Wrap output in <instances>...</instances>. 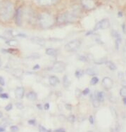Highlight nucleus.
<instances>
[{
  "label": "nucleus",
  "instance_id": "obj_1",
  "mask_svg": "<svg viewBox=\"0 0 126 132\" xmlns=\"http://www.w3.org/2000/svg\"><path fill=\"white\" fill-rule=\"evenodd\" d=\"M15 13L14 6L11 2H5L0 8V19L2 21H9Z\"/></svg>",
  "mask_w": 126,
  "mask_h": 132
},
{
  "label": "nucleus",
  "instance_id": "obj_2",
  "mask_svg": "<svg viewBox=\"0 0 126 132\" xmlns=\"http://www.w3.org/2000/svg\"><path fill=\"white\" fill-rule=\"evenodd\" d=\"M79 15V11L78 9H73V10L68 11L65 13H63L58 16V20L60 23H68V22H73L77 20Z\"/></svg>",
  "mask_w": 126,
  "mask_h": 132
},
{
  "label": "nucleus",
  "instance_id": "obj_3",
  "mask_svg": "<svg viewBox=\"0 0 126 132\" xmlns=\"http://www.w3.org/2000/svg\"><path fill=\"white\" fill-rule=\"evenodd\" d=\"M38 23L41 28H48L52 26L54 23V20L52 15L47 13H43L38 17Z\"/></svg>",
  "mask_w": 126,
  "mask_h": 132
},
{
  "label": "nucleus",
  "instance_id": "obj_4",
  "mask_svg": "<svg viewBox=\"0 0 126 132\" xmlns=\"http://www.w3.org/2000/svg\"><path fill=\"white\" fill-rule=\"evenodd\" d=\"M81 40L76 39H73V40L69 42L68 44H66L65 45V49L66 51L68 52H73V51H76L78 48H80L81 46Z\"/></svg>",
  "mask_w": 126,
  "mask_h": 132
},
{
  "label": "nucleus",
  "instance_id": "obj_5",
  "mask_svg": "<svg viewBox=\"0 0 126 132\" xmlns=\"http://www.w3.org/2000/svg\"><path fill=\"white\" fill-rule=\"evenodd\" d=\"M66 67V65L65 63H63L62 61H57L54 63L51 70H52V71L56 72V73H61L65 71Z\"/></svg>",
  "mask_w": 126,
  "mask_h": 132
},
{
  "label": "nucleus",
  "instance_id": "obj_6",
  "mask_svg": "<svg viewBox=\"0 0 126 132\" xmlns=\"http://www.w3.org/2000/svg\"><path fill=\"white\" fill-rule=\"evenodd\" d=\"M111 26L110 21L107 18H104L103 20H100L99 22L97 23L94 27V30H106L108 29Z\"/></svg>",
  "mask_w": 126,
  "mask_h": 132
},
{
  "label": "nucleus",
  "instance_id": "obj_7",
  "mask_svg": "<svg viewBox=\"0 0 126 132\" xmlns=\"http://www.w3.org/2000/svg\"><path fill=\"white\" fill-rule=\"evenodd\" d=\"M22 18H23V11L21 8H18L15 13L16 24L18 26H21L22 25Z\"/></svg>",
  "mask_w": 126,
  "mask_h": 132
},
{
  "label": "nucleus",
  "instance_id": "obj_8",
  "mask_svg": "<svg viewBox=\"0 0 126 132\" xmlns=\"http://www.w3.org/2000/svg\"><path fill=\"white\" fill-rule=\"evenodd\" d=\"M102 84L104 86V88H106V89L108 90V89H111L113 88V86H114V81H113V80L110 77H105L102 79Z\"/></svg>",
  "mask_w": 126,
  "mask_h": 132
},
{
  "label": "nucleus",
  "instance_id": "obj_9",
  "mask_svg": "<svg viewBox=\"0 0 126 132\" xmlns=\"http://www.w3.org/2000/svg\"><path fill=\"white\" fill-rule=\"evenodd\" d=\"M25 89L23 86H18L15 90V96L18 99H22L24 96Z\"/></svg>",
  "mask_w": 126,
  "mask_h": 132
},
{
  "label": "nucleus",
  "instance_id": "obj_10",
  "mask_svg": "<svg viewBox=\"0 0 126 132\" xmlns=\"http://www.w3.org/2000/svg\"><path fill=\"white\" fill-rule=\"evenodd\" d=\"M58 0H36V2L41 6H50L57 2Z\"/></svg>",
  "mask_w": 126,
  "mask_h": 132
},
{
  "label": "nucleus",
  "instance_id": "obj_11",
  "mask_svg": "<svg viewBox=\"0 0 126 132\" xmlns=\"http://www.w3.org/2000/svg\"><path fill=\"white\" fill-rule=\"evenodd\" d=\"M82 4L85 8L87 9H91L94 7V2L93 0H82Z\"/></svg>",
  "mask_w": 126,
  "mask_h": 132
},
{
  "label": "nucleus",
  "instance_id": "obj_12",
  "mask_svg": "<svg viewBox=\"0 0 126 132\" xmlns=\"http://www.w3.org/2000/svg\"><path fill=\"white\" fill-rule=\"evenodd\" d=\"M31 41L34 44H38L40 46H44L45 44V40L42 38H40V37H33L31 39Z\"/></svg>",
  "mask_w": 126,
  "mask_h": 132
},
{
  "label": "nucleus",
  "instance_id": "obj_13",
  "mask_svg": "<svg viewBox=\"0 0 126 132\" xmlns=\"http://www.w3.org/2000/svg\"><path fill=\"white\" fill-rule=\"evenodd\" d=\"M49 82L51 86H56V84H58L59 79H58L57 77L54 76V75H51V76L49 77Z\"/></svg>",
  "mask_w": 126,
  "mask_h": 132
},
{
  "label": "nucleus",
  "instance_id": "obj_14",
  "mask_svg": "<svg viewBox=\"0 0 126 132\" xmlns=\"http://www.w3.org/2000/svg\"><path fill=\"white\" fill-rule=\"evenodd\" d=\"M26 97H27V98L29 101H35L38 98V95H37V94L35 92H30L27 94Z\"/></svg>",
  "mask_w": 126,
  "mask_h": 132
},
{
  "label": "nucleus",
  "instance_id": "obj_15",
  "mask_svg": "<svg viewBox=\"0 0 126 132\" xmlns=\"http://www.w3.org/2000/svg\"><path fill=\"white\" fill-rule=\"evenodd\" d=\"M45 53L48 55V56H56L57 55V51L55 48H47L46 49Z\"/></svg>",
  "mask_w": 126,
  "mask_h": 132
},
{
  "label": "nucleus",
  "instance_id": "obj_16",
  "mask_svg": "<svg viewBox=\"0 0 126 132\" xmlns=\"http://www.w3.org/2000/svg\"><path fill=\"white\" fill-rule=\"evenodd\" d=\"M63 85L65 88H68L71 85V81L67 75H64L63 78Z\"/></svg>",
  "mask_w": 126,
  "mask_h": 132
},
{
  "label": "nucleus",
  "instance_id": "obj_17",
  "mask_svg": "<svg viewBox=\"0 0 126 132\" xmlns=\"http://www.w3.org/2000/svg\"><path fill=\"white\" fill-rule=\"evenodd\" d=\"M90 98H92V101L93 106L94 107V108H99V105H100V102L99 101L98 99L97 98L96 96L92 95V96H91Z\"/></svg>",
  "mask_w": 126,
  "mask_h": 132
},
{
  "label": "nucleus",
  "instance_id": "obj_18",
  "mask_svg": "<svg viewBox=\"0 0 126 132\" xmlns=\"http://www.w3.org/2000/svg\"><path fill=\"white\" fill-rule=\"evenodd\" d=\"M85 73L87 75H90V76H95L97 73V71L94 68H87V70H85Z\"/></svg>",
  "mask_w": 126,
  "mask_h": 132
},
{
  "label": "nucleus",
  "instance_id": "obj_19",
  "mask_svg": "<svg viewBox=\"0 0 126 132\" xmlns=\"http://www.w3.org/2000/svg\"><path fill=\"white\" fill-rule=\"evenodd\" d=\"M105 64H106V67H108V68L110 69L111 70H116V68H117V67H116V65H115V63H114L111 62V61H106Z\"/></svg>",
  "mask_w": 126,
  "mask_h": 132
},
{
  "label": "nucleus",
  "instance_id": "obj_20",
  "mask_svg": "<svg viewBox=\"0 0 126 132\" xmlns=\"http://www.w3.org/2000/svg\"><path fill=\"white\" fill-rule=\"evenodd\" d=\"M6 44L11 46H18V42L16 39H9V40L6 41Z\"/></svg>",
  "mask_w": 126,
  "mask_h": 132
},
{
  "label": "nucleus",
  "instance_id": "obj_21",
  "mask_svg": "<svg viewBox=\"0 0 126 132\" xmlns=\"http://www.w3.org/2000/svg\"><path fill=\"white\" fill-rule=\"evenodd\" d=\"M96 97L99 102H103V101H104V93L102 92H97V94H96Z\"/></svg>",
  "mask_w": 126,
  "mask_h": 132
},
{
  "label": "nucleus",
  "instance_id": "obj_22",
  "mask_svg": "<svg viewBox=\"0 0 126 132\" xmlns=\"http://www.w3.org/2000/svg\"><path fill=\"white\" fill-rule=\"evenodd\" d=\"M84 75V71L83 70H77L75 73V75L77 78H80Z\"/></svg>",
  "mask_w": 126,
  "mask_h": 132
},
{
  "label": "nucleus",
  "instance_id": "obj_23",
  "mask_svg": "<svg viewBox=\"0 0 126 132\" xmlns=\"http://www.w3.org/2000/svg\"><path fill=\"white\" fill-rule=\"evenodd\" d=\"M99 82V78L97 77H93L90 80V84L91 85H95Z\"/></svg>",
  "mask_w": 126,
  "mask_h": 132
},
{
  "label": "nucleus",
  "instance_id": "obj_24",
  "mask_svg": "<svg viewBox=\"0 0 126 132\" xmlns=\"http://www.w3.org/2000/svg\"><path fill=\"white\" fill-rule=\"evenodd\" d=\"M111 35L113 36L114 37H115L116 39H118V38H121V35L119 34L117 31L116 30H113L111 31Z\"/></svg>",
  "mask_w": 126,
  "mask_h": 132
},
{
  "label": "nucleus",
  "instance_id": "obj_25",
  "mask_svg": "<svg viewBox=\"0 0 126 132\" xmlns=\"http://www.w3.org/2000/svg\"><path fill=\"white\" fill-rule=\"evenodd\" d=\"M120 95H121L122 97H123V98L126 97V86H123V87L120 90Z\"/></svg>",
  "mask_w": 126,
  "mask_h": 132
},
{
  "label": "nucleus",
  "instance_id": "obj_26",
  "mask_svg": "<svg viewBox=\"0 0 126 132\" xmlns=\"http://www.w3.org/2000/svg\"><path fill=\"white\" fill-rule=\"evenodd\" d=\"M68 122H70L71 123H74L76 122V116L74 114H71L70 116H68Z\"/></svg>",
  "mask_w": 126,
  "mask_h": 132
},
{
  "label": "nucleus",
  "instance_id": "obj_27",
  "mask_svg": "<svg viewBox=\"0 0 126 132\" xmlns=\"http://www.w3.org/2000/svg\"><path fill=\"white\" fill-rule=\"evenodd\" d=\"M106 61V60H104V59H97V61H94V63L97 64V65H101L102 63H105Z\"/></svg>",
  "mask_w": 126,
  "mask_h": 132
},
{
  "label": "nucleus",
  "instance_id": "obj_28",
  "mask_svg": "<svg viewBox=\"0 0 126 132\" xmlns=\"http://www.w3.org/2000/svg\"><path fill=\"white\" fill-rule=\"evenodd\" d=\"M22 74H23V70H20V69H17V70H16L15 72H14V75H16V77H20L22 75Z\"/></svg>",
  "mask_w": 126,
  "mask_h": 132
},
{
  "label": "nucleus",
  "instance_id": "obj_29",
  "mask_svg": "<svg viewBox=\"0 0 126 132\" xmlns=\"http://www.w3.org/2000/svg\"><path fill=\"white\" fill-rule=\"evenodd\" d=\"M39 131L40 132H49V131L46 129L45 127H44L42 125H40L39 127Z\"/></svg>",
  "mask_w": 126,
  "mask_h": 132
},
{
  "label": "nucleus",
  "instance_id": "obj_30",
  "mask_svg": "<svg viewBox=\"0 0 126 132\" xmlns=\"http://www.w3.org/2000/svg\"><path fill=\"white\" fill-rule=\"evenodd\" d=\"M0 98L3 99H7L9 98V95L6 93H2L0 94Z\"/></svg>",
  "mask_w": 126,
  "mask_h": 132
},
{
  "label": "nucleus",
  "instance_id": "obj_31",
  "mask_svg": "<svg viewBox=\"0 0 126 132\" xmlns=\"http://www.w3.org/2000/svg\"><path fill=\"white\" fill-rule=\"evenodd\" d=\"M78 59H79V61H83V62H87V58L85 56H80L78 58Z\"/></svg>",
  "mask_w": 126,
  "mask_h": 132
},
{
  "label": "nucleus",
  "instance_id": "obj_32",
  "mask_svg": "<svg viewBox=\"0 0 126 132\" xmlns=\"http://www.w3.org/2000/svg\"><path fill=\"white\" fill-rule=\"evenodd\" d=\"M16 108L19 110H22L23 108H24L23 105L21 103H16Z\"/></svg>",
  "mask_w": 126,
  "mask_h": 132
},
{
  "label": "nucleus",
  "instance_id": "obj_33",
  "mask_svg": "<svg viewBox=\"0 0 126 132\" xmlns=\"http://www.w3.org/2000/svg\"><path fill=\"white\" fill-rule=\"evenodd\" d=\"M10 129L11 130V131L13 132H17L18 131V127H17V126H15V125L11 126Z\"/></svg>",
  "mask_w": 126,
  "mask_h": 132
},
{
  "label": "nucleus",
  "instance_id": "obj_34",
  "mask_svg": "<svg viewBox=\"0 0 126 132\" xmlns=\"http://www.w3.org/2000/svg\"><path fill=\"white\" fill-rule=\"evenodd\" d=\"M13 108V105L11 103H9V104H8L5 107V110L6 111H10Z\"/></svg>",
  "mask_w": 126,
  "mask_h": 132
},
{
  "label": "nucleus",
  "instance_id": "obj_35",
  "mask_svg": "<svg viewBox=\"0 0 126 132\" xmlns=\"http://www.w3.org/2000/svg\"><path fill=\"white\" fill-rule=\"evenodd\" d=\"M0 85H1V86H4V85H5L4 79L2 76H0Z\"/></svg>",
  "mask_w": 126,
  "mask_h": 132
},
{
  "label": "nucleus",
  "instance_id": "obj_36",
  "mask_svg": "<svg viewBox=\"0 0 126 132\" xmlns=\"http://www.w3.org/2000/svg\"><path fill=\"white\" fill-rule=\"evenodd\" d=\"M28 124L30 125H35L36 124L35 119H30L28 120Z\"/></svg>",
  "mask_w": 126,
  "mask_h": 132
},
{
  "label": "nucleus",
  "instance_id": "obj_37",
  "mask_svg": "<svg viewBox=\"0 0 126 132\" xmlns=\"http://www.w3.org/2000/svg\"><path fill=\"white\" fill-rule=\"evenodd\" d=\"M88 94H90V89L88 88H86L83 92V95H87Z\"/></svg>",
  "mask_w": 126,
  "mask_h": 132
},
{
  "label": "nucleus",
  "instance_id": "obj_38",
  "mask_svg": "<svg viewBox=\"0 0 126 132\" xmlns=\"http://www.w3.org/2000/svg\"><path fill=\"white\" fill-rule=\"evenodd\" d=\"M89 121L90 122L91 125H93L94 124V117L92 115H90V117H89Z\"/></svg>",
  "mask_w": 126,
  "mask_h": 132
},
{
  "label": "nucleus",
  "instance_id": "obj_39",
  "mask_svg": "<svg viewBox=\"0 0 126 132\" xmlns=\"http://www.w3.org/2000/svg\"><path fill=\"white\" fill-rule=\"evenodd\" d=\"M54 132H66L65 129H63V128H59V129H57L54 131Z\"/></svg>",
  "mask_w": 126,
  "mask_h": 132
},
{
  "label": "nucleus",
  "instance_id": "obj_40",
  "mask_svg": "<svg viewBox=\"0 0 126 132\" xmlns=\"http://www.w3.org/2000/svg\"><path fill=\"white\" fill-rule=\"evenodd\" d=\"M44 108H45V110H48L49 109V104L48 103H47L45 104V105H44Z\"/></svg>",
  "mask_w": 126,
  "mask_h": 132
},
{
  "label": "nucleus",
  "instance_id": "obj_41",
  "mask_svg": "<svg viewBox=\"0 0 126 132\" xmlns=\"http://www.w3.org/2000/svg\"><path fill=\"white\" fill-rule=\"evenodd\" d=\"M17 36L20 37H23V38H25V37H26V35H25V34H23V33H19V34L17 35Z\"/></svg>",
  "mask_w": 126,
  "mask_h": 132
},
{
  "label": "nucleus",
  "instance_id": "obj_42",
  "mask_svg": "<svg viewBox=\"0 0 126 132\" xmlns=\"http://www.w3.org/2000/svg\"><path fill=\"white\" fill-rule=\"evenodd\" d=\"M66 109L68 110H71V108H72V107H71V105L70 104H66Z\"/></svg>",
  "mask_w": 126,
  "mask_h": 132
},
{
  "label": "nucleus",
  "instance_id": "obj_43",
  "mask_svg": "<svg viewBox=\"0 0 126 132\" xmlns=\"http://www.w3.org/2000/svg\"><path fill=\"white\" fill-rule=\"evenodd\" d=\"M39 68H40V65L38 64H37V65H35L33 67V70H38Z\"/></svg>",
  "mask_w": 126,
  "mask_h": 132
},
{
  "label": "nucleus",
  "instance_id": "obj_44",
  "mask_svg": "<svg viewBox=\"0 0 126 132\" xmlns=\"http://www.w3.org/2000/svg\"><path fill=\"white\" fill-rule=\"evenodd\" d=\"M5 131V129L4 127H0V132H4Z\"/></svg>",
  "mask_w": 126,
  "mask_h": 132
},
{
  "label": "nucleus",
  "instance_id": "obj_45",
  "mask_svg": "<svg viewBox=\"0 0 126 132\" xmlns=\"http://www.w3.org/2000/svg\"><path fill=\"white\" fill-rule=\"evenodd\" d=\"M124 56H125V57L126 58V46H124Z\"/></svg>",
  "mask_w": 126,
  "mask_h": 132
},
{
  "label": "nucleus",
  "instance_id": "obj_46",
  "mask_svg": "<svg viewBox=\"0 0 126 132\" xmlns=\"http://www.w3.org/2000/svg\"><path fill=\"white\" fill-rule=\"evenodd\" d=\"M38 108H39V109H40V110L42 109V105H41V104H38Z\"/></svg>",
  "mask_w": 126,
  "mask_h": 132
},
{
  "label": "nucleus",
  "instance_id": "obj_47",
  "mask_svg": "<svg viewBox=\"0 0 126 132\" xmlns=\"http://www.w3.org/2000/svg\"><path fill=\"white\" fill-rule=\"evenodd\" d=\"M123 103H124V104L126 105V97L123 98Z\"/></svg>",
  "mask_w": 126,
  "mask_h": 132
},
{
  "label": "nucleus",
  "instance_id": "obj_48",
  "mask_svg": "<svg viewBox=\"0 0 126 132\" xmlns=\"http://www.w3.org/2000/svg\"><path fill=\"white\" fill-rule=\"evenodd\" d=\"M2 59H0V67L2 66Z\"/></svg>",
  "mask_w": 126,
  "mask_h": 132
},
{
  "label": "nucleus",
  "instance_id": "obj_49",
  "mask_svg": "<svg viewBox=\"0 0 126 132\" xmlns=\"http://www.w3.org/2000/svg\"><path fill=\"white\" fill-rule=\"evenodd\" d=\"M3 91V89L2 88V87H0V94H2V92Z\"/></svg>",
  "mask_w": 126,
  "mask_h": 132
},
{
  "label": "nucleus",
  "instance_id": "obj_50",
  "mask_svg": "<svg viewBox=\"0 0 126 132\" xmlns=\"http://www.w3.org/2000/svg\"><path fill=\"white\" fill-rule=\"evenodd\" d=\"M2 116H3L2 112H0V118H1V117H2Z\"/></svg>",
  "mask_w": 126,
  "mask_h": 132
},
{
  "label": "nucleus",
  "instance_id": "obj_51",
  "mask_svg": "<svg viewBox=\"0 0 126 132\" xmlns=\"http://www.w3.org/2000/svg\"><path fill=\"white\" fill-rule=\"evenodd\" d=\"M87 132H93V131H87Z\"/></svg>",
  "mask_w": 126,
  "mask_h": 132
},
{
  "label": "nucleus",
  "instance_id": "obj_52",
  "mask_svg": "<svg viewBox=\"0 0 126 132\" xmlns=\"http://www.w3.org/2000/svg\"><path fill=\"white\" fill-rule=\"evenodd\" d=\"M1 6H2V5H1V4H0V8H1Z\"/></svg>",
  "mask_w": 126,
  "mask_h": 132
},
{
  "label": "nucleus",
  "instance_id": "obj_53",
  "mask_svg": "<svg viewBox=\"0 0 126 132\" xmlns=\"http://www.w3.org/2000/svg\"><path fill=\"white\" fill-rule=\"evenodd\" d=\"M125 75H126V72H125Z\"/></svg>",
  "mask_w": 126,
  "mask_h": 132
},
{
  "label": "nucleus",
  "instance_id": "obj_54",
  "mask_svg": "<svg viewBox=\"0 0 126 132\" xmlns=\"http://www.w3.org/2000/svg\"><path fill=\"white\" fill-rule=\"evenodd\" d=\"M12 132H13V131H12Z\"/></svg>",
  "mask_w": 126,
  "mask_h": 132
}]
</instances>
